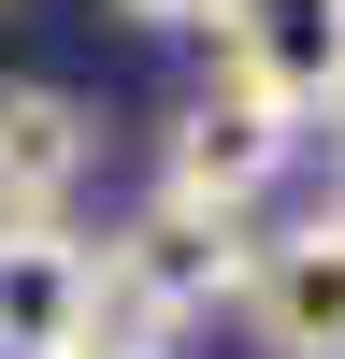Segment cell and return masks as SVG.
<instances>
[{
  "label": "cell",
  "mask_w": 345,
  "mask_h": 359,
  "mask_svg": "<svg viewBox=\"0 0 345 359\" xmlns=\"http://www.w3.org/2000/svg\"><path fill=\"white\" fill-rule=\"evenodd\" d=\"M230 287H245V216H130L101 245V331H130V345H187V331H216L230 316Z\"/></svg>",
  "instance_id": "1"
},
{
  "label": "cell",
  "mask_w": 345,
  "mask_h": 359,
  "mask_svg": "<svg viewBox=\"0 0 345 359\" xmlns=\"http://www.w3.org/2000/svg\"><path fill=\"white\" fill-rule=\"evenodd\" d=\"M288 158H302V115L245 101V86H201L172 115V144H158V201L172 216H259L288 187Z\"/></svg>",
  "instance_id": "2"
},
{
  "label": "cell",
  "mask_w": 345,
  "mask_h": 359,
  "mask_svg": "<svg viewBox=\"0 0 345 359\" xmlns=\"http://www.w3.org/2000/svg\"><path fill=\"white\" fill-rule=\"evenodd\" d=\"M216 86L273 115H331L345 101V0H216Z\"/></svg>",
  "instance_id": "3"
},
{
  "label": "cell",
  "mask_w": 345,
  "mask_h": 359,
  "mask_svg": "<svg viewBox=\"0 0 345 359\" xmlns=\"http://www.w3.org/2000/svg\"><path fill=\"white\" fill-rule=\"evenodd\" d=\"M230 316L259 331V359H345V216L331 201L302 230H273V245H245Z\"/></svg>",
  "instance_id": "4"
},
{
  "label": "cell",
  "mask_w": 345,
  "mask_h": 359,
  "mask_svg": "<svg viewBox=\"0 0 345 359\" xmlns=\"http://www.w3.org/2000/svg\"><path fill=\"white\" fill-rule=\"evenodd\" d=\"M101 331V245L72 216H0V359H72Z\"/></svg>",
  "instance_id": "5"
},
{
  "label": "cell",
  "mask_w": 345,
  "mask_h": 359,
  "mask_svg": "<svg viewBox=\"0 0 345 359\" xmlns=\"http://www.w3.org/2000/svg\"><path fill=\"white\" fill-rule=\"evenodd\" d=\"M86 158H101V130L72 86H0V216H72Z\"/></svg>",
  "instance_id": "6"
},
{
  "label": "cell",
  "mask_w": 345,
  "mask_h": 359,
  "mask_svg": "<svg viewBox=\"0 0 345 359\" xmlns=\"http://www.w3.org/2000/svg\"><path fill=\"white\" fill-rule=\"evenodd\" d=\"M101 15H130V29H201L216 0H101Z\"/></svg>",
  "instance_id": "7"
},
{
  "label": "cell",
  "mask_w": 345,
  "mask_h": 359,
  "mask_svg": "<svg viewBox=\"0 0 345 359\" xmlns=\"http://www.w3.org/2000/svg\"><path fill=\"white\" fill-rule=\"evenodd\" d=\"M72 359H172V345H130V331H86Z\"/></svg>",
  "instance_id": "8"
},
{
  "label": "cell",
  "mask_w": 345,
  "mask_h": 359,
  "mask_svg": "<svg viewBox=\"0 0 345 359\" xmlns=\"http://www.w3.org/2000/svg\"><path fill=\"white\" fill-rule=\"evenodd\" d=\"M331 216H345V101H331Z\"/></svg>",
  "instance_id": "9"
}]
</instances>
